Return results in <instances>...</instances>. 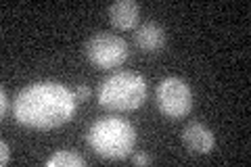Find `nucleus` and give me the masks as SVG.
I'll use <instances>...</instances> for the list:
<instances>
[{"instance_id": "6e6552de", "label": "nucleus", "mask_w": 251, "mask_h": 167, "mask_svg": "<svg viewBox=\"0 0 251 167\" xmlns=\"http://www.w3.org/2000/svg\"><path fill=\"white\" fill-rule=\"evenodd\" d=\"M134 42L145 52H159L166 46V29L155 21H147L134 31Z\"/></svg>"}, {"instance_id": "9d476101", "label": "nucleus", "mask_w": 251, "mask_h": 167, "mask_svg": "<svg viewBox=\"0 0 251 167\" xmlns=\"http://www.w3.org/2000/svg\"><path fill=\"white\" fill-rule=\"evenodd\" d=\"M74 94H75V100H77V102H82V100H86V98L90 96L92 90H90L86 84H80V86H75V92H74Z\"/></svg>"}, {"instance_id": "20e7f679", "label": "nucleus", "mask_w": 251, "mask_h": 167, "mask_svg": "<svg viewBox=\"0 0 251 167\" xmlns=\"http://www.w3.org/2000/svg\"><path fill=\"white\" fill-rule=\"evenodd\" d=\"M86 57L99 69H115L126 63L130 48L126 40L109 34V31H97L86 40Z\"/></svg>"}, {"instance_id": "ddd939ff", "label": "nucleus", "mask_w": 251, "mask_h": 167, "mask_svg": "<svg viewBox=\"0 0 251 167\" xmlns=\"http://www.w3.org/2000/svg\"><path fill=\"white\" fill-rule=\"evenodd\" d=\"M151 161H153V159L149 155H134V157H132V163H134V165H149Z\"/></svg>"}, {"instance_id": "9b49d317", "label": "nucleus", "mask_w": 251, "mask_h": 167, "mask_svg": "<svg viewBox=\"0 0 251 167\" xmlns=\"http://www.w3.org/2000/svg\"><path fill=\"white\" fill-rule=\"evenodd\" d=\"M11 161V148L6 144V140L0 142V165H6Z\"/></svg>"}, {"instance_id": "7ed1b4c3", "label": "nucleus", "mask_w": 251, "mask_h": 167, "mask_svg": "<svg viewBox=\"0 0 251 167\" xmlns=\"http://www.w3.org/2000/svg\"><path fill=\"white\" fill-rule=\"evenodd\" d=\"M147 98V79L134 71H117L99 88V105L111 111L138 109Z\"/></svg>"}, {"instance_id": "1a4fd4ad", "label": "nucleus", "mask_w": 251, "mask_h": 167, "mask_svg": "<svg viewBox=\"0 0 251 167\" xmlns=\"http://www.w3.org/2000/svg\"><path fill=\"white\" fill-rule=\"evenodd\" d=\"M86 161L80 157L72 153V150H57L52 157L46 159V167H84Z\"/></svg>"}, {"instance_id": "f03ea898", "label": "nucleus", "mask_w": 251, "mask_h": 167, "mask_svg": "<svg viewBox=\"0 0 251 167\" xmlns=\"http://www.w3.org/2000/svg\"><path fill=\"white\" fill-rule=\"evenodd\" d=\"M90 148L105 159H126L136 144V130L122 117H100L86 134Z\"/></svg>"}, {"instance_id": "423d86ee", "label": "nucleus", "mask_w": 251, "mask_h": 167, "mask_svg": "<svg viewBox=\"0 0 251 167\" xmlns=\"http://www.w3.org/2000/svg\"><path fill=\"white\" fill-rule=\"evenodd\" d=\"M182 142L191 153H197V155H209L216 146L214 132L199 121L188 123L182 130Z\"/></svg>"}, {"instance_id": "f8f14e48", "label": "nucleus", "mask_w": 251, "mask_h": 167, "mask_svg": "<svg viewBox=\"0 0 251 167\" xmlns=\"http://www.w3.org/2000/svg\"><path fill=\"white\" fill-rule=\"evenodd\" d=\"M6 109H9V98H6V90L0 88V113H2V117L6 115Z\"/></svg>"}, {"instance_id": "0eeeda50", "label": "nucleus", "mask_w": 251, "mask_h": 167, "mask_svg": "<svg viewBox=\"0 0 251 167\" xmlns=\"http://www.w3.org/2000/svg\"><path fill=\"white\" fill-rule=\"evenodd\" d=\"M109 21L113 23L117 29H132L136 27L138 17H140V6L134 0H115L107 9Z\"/></svg>"}, {"instance_id": "39448f33", "label": "nucleus", "mask_w": 251, "mask_h": 167, "mask_svg": "<svg viewBox=\"0 0 251 167\" xmlns=\"http://www.w3.org/2000/svg\"><path fill=\"white\" fill-rule=\"evenodd\" d=\"M157 107L168 119H182L193 109V90L184 79L170 75L159 82L157 88Z\"/></svg>"}, {"instance_id": "f257e3e1", "label": "nucleus", "mask_w": 251, "mask_h": 167, "mask_svg": "<svg viewBox=\"0 0 251 167\" xmlns=\"http://www.w3.org/2000/svg\"><path fill=\"white\" fill-rule=\"evenodd\" d=\"M75 94L59 82H36L25 86L15 98L13 113L21 125L52 130L67 123L75 113Z\"/></svg>"}]
</instances>
